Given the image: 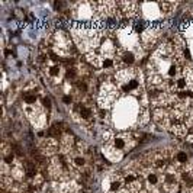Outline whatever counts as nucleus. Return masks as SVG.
<instances>
[{"label":"nucleus","instance_id":"1","mask_svg":"<svg viewBox=\"0 0 193 193\" xmlns=\"http://www.w3.org/2000/svg\"><path fill=\"white\" fill-rule=\"evenodd\" d=\"M104 184H106V190H109V192H116L120 189V180L115 179V177L106 179V182H103V186Z\"/></svg>","mask_w":193,"mask_h":193},{"label":"nucleus","instance_id":"2","mask_svg":"<svg viewBox=\"0 0 193 193\" xmlns=\"http://www.w3.org/2000/svg\"><path fill=\"white\" fill-rule=\"evenodd\" d=\"M119 60H120V63H122V64L129 65V64H132V63L135 61V55H134V52H132V51H124V54L119 57Z\"/></svg>","mask_w":193,"mask_h":193},{"label":"nucleus","instance_id":"3","mask_svg":"<svg viewBox=\"0 0 193 193\" xmlns=\"http://www.w3.org/2000/svg\"><path fill=\"white\" fill-rule=\"evenodd\" d=\"M113 145L116 150H125L126 148V138L125 136H116L113 139Z\"/></svg>","mask_w":193,"mask_h":193},{"label":"nucleus","instance_id":"4","mask_svg":"<svg viewBox=\"0 0 193 193\" xmlns=\"http://www.w3.org/2000/svg\"><path fill=\"white\" fill-rule=\"evenodd\" d=\"M147 184L148 186H157L158 184V182H160V179H158V176H157L155 173H152V171H150V173H147Z\"/></svg>","mask_w":193,"mask_h":193},{"label":"nucleus","instance_id":"5","mask_svg":"<svg viewBox=\"0 0 193 193\" xmlns=\"http://www.w3.org/2000/svg\"><path fill=\"white\" fill-rule=\"evenodd\" d=\"M78 112H80V116H81L83 119H89V118L92 116V110H90L89 108H86L84 104H81V106L78 108Z\"/></svg>","mask_w":193,"mask_h":193},{"label":"nucleus","instance_id":"6","mask_svg":"<svg viewBox=\"0 0 193 193\" xmlns=\"http://www.w3.org/2000/svg\"><path fill=\"white\" fill-rule=\"evenodd\" d=\"M73 164L76 167H84L86 166V160L83 158V157H76V158L73 160Z\"/></svg>","mask_w":193,"mask_h":193},{"label":"nucleus","instance_id":"7","mask_svg":"<svg viewBox=\"0 0 193 193\" xmlns=\"http://www.w3.org/2000/svg\"><path fill=\"white\" fill-rule=\"evenodd\" d=\"M48 74L52 76V77H58V76H60V67H58V65H52V67L49 68Z\"/></svg>","mask_w":193,"mask_h":193},{"label":"nucleus","instance_id":"8","mask_svg":"<svg viewBox=\"0 0 193 193\" xmlns=\"http://www.w3.org/2000/svg\"><path fill=\"white\" fill-rule=\"evenodd\" d=\"M136 182V177L134 176L132 173H128V174H125V183H128V184H134Z\"/></svg>","mask_w":193,"mask_h":193},{"label":"nucleus","instance_id":"9","mask_svg":"<svg viewBox=\"0 0 193 193\" xmlns=\"http://www.w3.org/2000/svg\"><path fill=\"white\" fill-rule=\"evenodd\" d=\"M177 161L179 163H186L187 161V155H186L184 151H179L177 152Z\"/></svg>","mask_w":193,"mask_h":193},{"label":"nucleus","instance_id":"10","mask_svg":"<svg viewBox=\"0 0 193 193\" xmlns=\"http://www.w3.org/2000/svg\"><path fill=\"white\" fill-rule=\"evenodd\" d=\"M64 102L65 103H70V102H71V97H70V96H64Z\"/></svg>","mask_w":193,"mask_h":193}]
</instances>
